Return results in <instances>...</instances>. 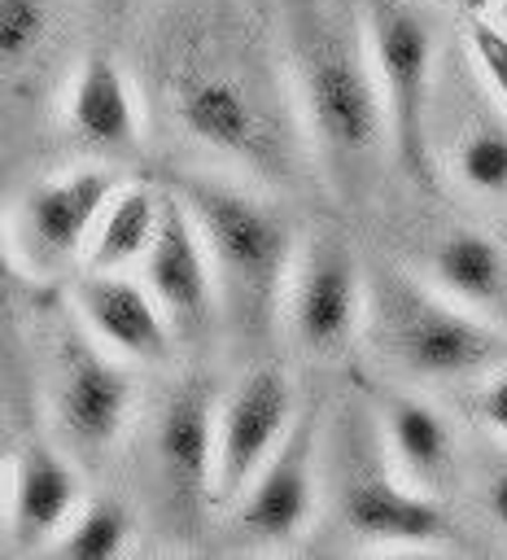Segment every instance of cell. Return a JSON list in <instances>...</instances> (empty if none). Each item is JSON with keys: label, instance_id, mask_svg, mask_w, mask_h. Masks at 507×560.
Wrapping results in <instances>:
<instances>
[{"label": "cell", "instance_id": "6da1fadb", "mask_svg": "<svg viewBox=\"0 0 507 560\" xmlns=\"http://www.w3.org/2000/svg\"><path fill=\"white\" fill-rule=\"evenodd\" d=\"M157 88L192 144L267 179L288 175L302 131L297 101L280 92L271 61L219 0L184 4L166 22Z\"/></svg>", "mask_w": 507, "mask_h": 560}, {"label": "cell", "instance_id": "7a4b0ae2", "mask_svg": "<svg viewBox=\"0 0 507 560\" xmlns=\"http://www.w3.org/2000/svg\"><path fill=\"white\" fill-rule=\"evenodd\" d=\"M284 52L310 153L328 184L358 192L389 144L367 13L350 0H284Z\"/></svg>", "mask_w": 507, "mask_h": 560}, {"label": "cell", "instance_id": "3957f363", "mask_svg": "<svg viewBox=\"0 0 507 560\" xmlns=\"http://www.w3.org/2000/svg\"><path fill=\"white\" fill-rule=\"evenodd\" d=\"M175 192L197 219L219 280V311L245 341H267L284 311L297 262L293 223L249 188L223 175H179Z\"/></svg>", "mask_w": 507, "mask_h": 560}, {"label": "cell", "instance_id": "277c9868", "mask_svg": "<svg viewBox=\"0 0 507 560\" xmlns=\"http://www.w3.org/2000/svg\"><path fill=\"white\" fill-rule=\"evenodd\" d=\"M367 337L376 354L411 381H481L507 363L498 319L398 267L367 276Z\"/></svg>", "mask_w": 507, "mask_h": 560}, {"label": "cell", "instance_id": "5b68a950", "mask_svg": "<svg viewBox=\"0 0 507 560\" xmlns=\"http://www.w3.org/2000/svg\"><path fill=\"white\" fill-rule=\"evenodd\" d=\"M363 13L389 122V153L406 179L433 188V26L420 0H363Z\"/></svg>", "mask_w": 507, "mask_h": 560}, {"label": "cell", "instance_id": "8992f818", "mask_svg": "<svg viewBox=\"0 0 507 560\" xmlns=\"http://www.w3.org/2000/svg\"><path fill=\"white\" fill-rule=\"evenodd\" d=\"M337 512L354 538L376 547H433L450 534V521L437 508V499H428V490H420L393 468L380 429L376 442H367L363 433L345 442Z\"/></svg>", "mask_w": 507, "mask_h": 560}, {"label": "cell", "instance_id": "52a82bcc", "mask_svg": "<svg viewBox=\"0 0 507 560\" xmlns=\"http://www.w3.org/2000/svg\"><path fill=\"white\" fill-rule=\"evenodd\" d=\"M52 416L74 451H105L122 438L135 411V381L122 354L79 328H66L52 346Z\"/></svg>", "mask_w": 507, "mask_h": 560}, {"label": "cell", "instance_id": "ba28073f", "mask_svg": "<svg viewBox=\"0 0 507 560\" xmlns=\"http://www.w3.org/2000/svg\"><path fill=\"white\" fill-rule=\"evenodd\" d=\"M297 398L275 363H254L232 394L219 402V455H214V503H236L258 468L288 438Z\"/></svg>", "mask_w": 507, "mask_h": 560}, {"label": "cell", "instance_id": "9c48e42d", "mask_svg": "<svg viewBox=\"0 0 507 560\" xmlns=\"http://www.w3.org/2000/svg\"><path fill=\"white\" fill-rule=\"evenodd\" d=\"M363 306L367 289L350 245L337 236H310L297 249L284 293V319L293 341L310 354H337L354 337Z\"/></svg>", "mask_w": 507, "mask_h": 560}, {"label": "cell", "instance_id": "30bf717a", "mask_svg": "<svg viewBox=\"0 0 507 560\" xmlns=\"http://www.w3.org/2000/svg\"><path fill=\"white\" fill-rule=\"evenodd\" d=\"M140 280L162 302L179 341H192L214 324V311H219L214 262L197 232L192 210L184 206L175 188H162V219H157L149 254L140 258Z\"/></svg>", "mask_w": 507, "mask_h": 560}, {"label": "cell", "instance_id": "8fae6325", "mask_svg": "<svg viewBox=\"0 0 507 560\" xmlns=\"http://www.w3.org/2000/svg\"><path fill=\"white\" fill-rule=\"evenodd\" d=\"M315 442H319V416L306 411L293 420L288 438L275 446V455L258 468V477L232 503L236 529L245 538L288 542L306 529L315 512Z\"/></svg>", "mask_w": 507, "mask_h": 560}, {"label": "cell", "instance_id": "7c38bea8", "mask_svg": "<svg viewBox=\"0 0 507 560\" xmlns=\"http://www.w3.org/2000/svg\"><path fill=\"white\" fill-rule=\"evenodd\" d=\"M74 311L79 324L122 359L153 363L166 359L170 346L179 341L153 289L144 280H131L127 271L87 267V276L74 284Z\"/></svg>", "mask_w": 507, "mask_h": 560}, {"label": "cell", "instance_id": "4fadbf2b", "mask_svg": "<svg viewBox=\"0 0 507 560\" xmlns=\"http://www.w3.org/2000/svg\"><path fill=\"white\" fill-rule=\"evenodd\" d=\"M114 175L101 166H74L44 179L22 201V245L44 267H61L74 254H87L101 210L114 197Z\"/></svg>", "mask_w": 507, "mask_h": 560}, {"label": "cell", "instance_id": "5bb4252c", "mask_svg": "<svg viewBox=\"0 0 507 560\" xmlns=\"http://www.w3.org/2000/svg\"><path fill=\"white\" fill-rule=\"evenodd\" d=\"M214 455H219V407L201 381L179 385L153 429L157 477L184 512L214 503Z\"/></svg>", "mask_w": 507, "mask_h": 560}, {"label": "cell", "instance_id": "9a60e30c", "mask_svg": "<svg viewBox=\"0 0 507 560\" xmlns=\"http://www.w3.org/2000/svg\"><path fill=\"white\" fill-rule=\"evenodd\" d=\"M79 494L74 464L48 442H26L9 468V534L17 547L57 542L79 512Z\"/></svg>", "mask_w": 507, "mask_h": 560}, {"label": "cell", "instance_id": "2e32d148", "mask_svg": "<svg viewBox=\"0 0 507 560\" xmlns=\"http://www.w3.org/2000/svg\"><path fill=\"white\" fill-rule=\"evenodd\" d=\"M376 429L380 442L393 459V468L415 481L420 490H437L450 481L455 472V424L446 420V411L420 394L406 389H389L376 407Z\"/></svg>", "mask_w": 507, "mask_h": 560}, {"label": "cell", "instance_id": "e0dca14e", "mask_svg": "<svg viewBox=\"0 0 507 560\" xmlns=\"http://www.w3.org/2000/svg\"><path fill=\"white\" fill-rule=\"evenodd\" d=\"M70 131L96 153H131L140 144V105L109 52H87L66 92Z\"/></svg>", "mask_w": 507, "mask_h": 560}, {"label": "cell", "instance_id": "ac0fdd59", "mask_svg": "<svg viewBox=\"0 0 507 560\" xmlns=\"http://www.w3.org/2000/svg\"><path fill=\"white\" fill-rule=\"evenodd\" d=\"M433 280L468 302L472 311L498 319L507 311V258L498 249V241H490L476 228H455L437 241L433 249Z\"/></svg>", "mask_w": 507, "mask_h": 560}, {"label": "cell", "instance_id": "d6986e66", "mask_svg": "<svg viewBox=\"0 0 507 560\" xmlns=\"http://www.w3.org/2000/svg\"><path fill=\"white\" fill-rule=\"evenodd\" d=\"M162 219V192H153L149 184H122L114 188L109 206L96 219V232L87 241V267L96 271H127L131 262H140L153 245Z\"/></svg>", "mask_w": 507, "mask_h": 560}, {"label": "cell", "instance_id": "ffe728a7", "mask_svg": "<svg viewBox=\"0 0 507 560\" xmlns=\"http://www.w3.org/2000/svg\"><path fill=\"white\" fill-rule=\"evenodd\" d=\"M455 179L476 197H507V114L472 118L450 144Z\"/></svg>", "mask_w": 507, "mask_h": 560}, {"label": "cell", "instance_id": "44dd1931", "mask_svg": "<svg viewBox=\"0 0 507 560\" xmlns=\"http://www.w3.org/2000/svg\"><path fill=\"white\" fill-rule=\"evenodd\" d=\"M127 547H131V512L118 499L79 503V512L52 542V551L66 560H114Z\"/></svg>", "mask_w": 507, "mask_h": 560}, {"label": "cell", "instance_id": "7402d4cb", "mask_svg": "<svg viewBox=\"0 0 507 560\" xmlns=\"http://www.w3.org/2000/svg\"><path fill=\"white\" fill-rule=\"evenodd\" d=\"M48 39V0H0V66L17 79Z\"/></svg>", "mask_w": 507, "mask_h": 560}, {"label": "cell", "instance_id": "603a6c76", "mask_svg": "<svg viewBox=\"0 0 507 560\" xmlns=\"http://www.w3.org/2000/svg\"><path fill=\"white\" fill-rule=\"evenodd\" d=\"M463 39H468V48H472V57L481 66V79L490 83L498 109L507 114V31L490 13H481V18H468Z\"/></svg>", "mask_w": 507, "mask_h": 560}, {"label": "cell", "instance_id": "cb8c5ba5", "mask_svg": "<svg viewBox=\"0 0 507 560\" xmlns=\"http://www.w3.org/2000/svg\"><path fill=\"white\" fill-rule=\"evenodd\" d=\"M476 416L490 433H498L507 442V363L494 368L490 376H481V389H476Z\"/></svg>", "mask_w": 507, "mask_h": 560}, {"label": "cell", "instance_id": "d4e9b609", "mask_svg": "<svg viewBox=\"0 0 507 560\" xmlns=\"http://www.w3.org/2000/svg\"><path fill=\"white\" fill-rule=\"evenodd\" d=\"M481 494H485L490 516H494V521L507 529V459L490 468V477H485V490H481Z\"/></svg>", "mask_w": 507, "mask_h": 560}, {"label": "cell", "instance_id": "484cf974", "mask_svg": "<svg viewBox=\"0 0 507 560\" xmlns=\"http://www.w3.org/2000/svg\"><path fill=\"white\" fill-rule=\"evenodd\" d=\"M455 4H459L468 18H481V13H490V9H494V0H455Z\"/></svg>", "mask_w": 507, "mask_h": 560}, {"label": "cell", "instance_id": "4316f807", "mask_svg": "<svg viewBox=\"0 0 507 560\" xmlns=\"http://www.w3.org/2000/svg\"><path fill=\"white\" fill-rule=\"evenodd\" d=\"M490 18H494V22H498V26L507 31V0H494V9H490Z\"/></svg>", "mask_w": 507, "mask_h": 560}]
</instances>
